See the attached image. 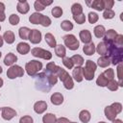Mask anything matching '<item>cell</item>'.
<instances>
[{
	"label": "cell",
	"mask_w": 123,
	"mask_h": 123,
	"mask_svg": "<svg viewBox=\"0 0 123 123\" xmlns=\"http://www.w3.org/2000/svg\"><path fill=\"white\" fill-rule=\"evenodd\" d=\"M42 16H43V14L35 12H33V13L30 15L29 21H30L31 23H33V24H40V21H41Z\"/></svg>",
	"instance_id": "obj_24"
},
{
	"label": "cell",
	"mask_w": 123,
	"mask_h": 123,
	"mask_svg": "<svg viewBox=\"0 0 123 123\" xmlns=\"http://www.w3.org/2000/svg\"><path fill=\"white\" fill-rule=\"evenodd\" d=\"M46 110H47V103H46L45 101L40 100V101L36 102L35 105H34V111H35V112L37 113V114L43 113Z\"/></svg>",
	"instance_id": "obj_11"
},
{
	"label": "cell",
	"mask_w": 123,
	"mask_h": 123,
	"mask_svg": "<svg viewBox=\"0 0 123 123\" xmlns=\"http://www.w3.org/2000/svg\"><path fill=\"white\" fill-rule=\"evenodd\" d=\"M112 123H123V121H122L121 119H117V118H115L114 120H112Z\"/></svg>",
	"instance_id": "obj_55"
},
{
	"label": "cell",
	"mask_w": 123,
	"mask_h": 123,
	"mask_svg": "<svg viewBox=\"0 0 123 123\" xmlns=\"http://www.w3.org/2000/svg\"><path fill=\"white\" fill-rule=\"evenodd\" d=\"M57 67H58V65H57L55 62H48V63L46 64L45 72H47V73H53V74H55V72H56V70H57Z\"/></svg>",
	"instance_id": "obj_35"
},
{
	"label": "cell",
	"mask_w": 123,
	"mask_h": 123,
	"mask_svg": "<svg viewBox=\"0 0 123 123\" xmlns=\"http://www.w3.org/2000/svg\"><path fill=\"white\" fill-rule=\"evenodd\" d=\"M2 72H3V69H2V67H1V66H0V74H1V73H2Z\"/></svg>",
	"instance_id": "obj_58"
},
{
	"label": "cell",
	"mask_w": 123,
	"mask_h": 123,
	"mask_svg": "<svg viewBox=\"0 0 123 123\" xmlns=\"http://www.w3.org/2000/svg\"><path fill=\"white\" fill-rule=\"evenodd\" d=\"M93 33H94V36L98 38H101L105 36V33H106V29L103 25H97L94 27L93 29Z\"/></svg>",
	"instance_id": "obj_25"
},
{
	"label": "cell",
	"mask_w": 123,
	"mask_h": 123,
	"mask_svg": "<svg viewBox=\"0 0 123 123\" xmlns=\"http://www.w3.org/2000/svg\"><path fill=\"white\" fill-rule=\"evenodd\" d=\"M19 21H20V18H19V16H18L17 14H15V13L11 14L10 17H9V22H10L11 25H12V26L17 25V24L19 23Z\"/></svg>",
	"instance_id": "obj_42"
},
{
	"label": "cell",
	"mask_w": 123,
	"mask_h": 123,
	"mask_svg": "<svg viewBox=\"0 0 123 123\" xmlns=\"http://www.w3.org/2000/svg\"><path fill=\"white\" fill-rule=\"evenodd\" d=\"M108 83H109V81H108V80H107V78L103 75V73L99 74V76H98V77H97V79H96V85H97V86H99L104 87V86H107Z\"/></svg>",
	"instance_id": "obj_31"
},
{
	"label": "cell",
	"mask_w": 123,
	"mask_h": 123,
	"mask_svg": "<svg viewBox=\"0 0 123 123\" xmlns=\"http://www.w3.org/2000/svg\"><path fill=\"white\" fill-rule=\"evenodd\" d=\"M79 37L80 40L84 43V44H87L89 42H91V33L88 30H82L79 34Z\"/></svg>",
	"instance_id": "obj_13"
},
{
	"label": "cell",
	"mask_w": 123,
	"mask_h": 123,
	"mask_svg": "<svg viewBox=\"0 0 123 123\" xmlns=\"http://www.w3.org/2000/svg\"><path fill=\"white\" fill-rule=\"evenodd\" d=\"M63 42H64V45L69 49V50H72V51H75L79 48L80 46V42L79 40L77 39V37L72 35V34H68V35H65L63 37Z\"/></svg>",
	"instance_id": "obj_3"
},
{
	"label": "cell",
	"mask_w": 123,
	"mask_h": 123,
	"mask_svg": "<svg viewBox=\"0 0 123 123\" xmlns=\"http://www.w3.org/2000/svg\"><path fill=\"white\" fill-rule=\"evenodd\" d=\"M104 113H105L106 117L108 118V120H111V121L114 120V119L116 118V116H117V114L113 111V110L111 109V106H107V107L105 108V110H104Z\"/></svg>",
	"instance_id": "obj_23"
},
{
	"label": "cell",
	"mask_w": 123,
	"mask_h": 123,
	"mask_svg": "<svg viewBox=\"0 0 123 123\" xmlns=\"http://www.w3.org/2000/svg\"><path fill=\"white\" fill-rule=\"evenodd\" d=\"M115 15V12L112 10H105L103 12V17L105 19H111Z\"/></svg>",
	"instance_id": "obj_45"
},
{
	"label": "cell",
	"mask_w": 123,
	"mask_h": 123,
	"mask_svg": "<svg viewBox=\"0 0 123 123\" xmlns=\"http://www.w3.org/2000/svg\"><path fill=\"white\" fill-rule=\"evenodd\" d=\"M16 50L21 55H26L31 51V47L27 42H19L16 46Z\"/></svg>",
	"instance_id": "obj_15"
},
{
	"label": "cell",
	"mask_w": 123,
	"mask_h": 123,
	"mask_svg": "<svg viewBox=\"0 0 123 123\" xmlns=\"http://www.w3.org/2000/svg\"><path fill=\"white\" fill-rule=\"evenodd\" d=\"M122 62L117 64V77H118V86H123V83H122V74H121V71H122Z\"/></svg>",
	"instance_id": "obj_44"
},
{
	"label": "cell",
	"mask_w": 123,
	"mask_h": 123,
	"mask_svg": "<svg viewBox=\"0 0 123 123\" xmlns=\"http://www.w3.org/2000/svg\"><path fill=\"white\" fill-rule=\"evenodd\" d=\"M108 50H109V46L108 43L105 41H101L97 44V46H95V52H97L100 55V57L108 56Z\"/></svg>",
	"instance_id": "obj_9"
},
{
	"label": "cell",
	"mask_w": 123,
	"mask_h": 123,
	"mask_svg": "<svg viewBox=\"0 0 123 123\" xmlns=\"http://www.w3.org/2000/svg\"><path fill=\"white\" fill-rule=\"evenodd\" d=\"M56 123H70V121L66 117H60V118L57 119V122Z\"/></svg>",
	"instance_id": "obj_51"
},
{
	"label": "cell",
	"mask_w": 123,
	"mask_h": 123,
	"mask_svg": "<svg viewBox=\"0 0 123 123\" xmlns=\"http://www.w3.org/2000/svg\"><path fill=\"white\" fill-rule=\"evenodd\" d=\"M62 9L61 8V7H59V6H56V7H54L53 9H52V11H51V13H52V15L55 17V18H59V17H61L62 15Z\"/></svg>",
	"instance_id": "obj_36"
},
{
	"label": "cell",
	"mask_w": 123,
	"mask_h": 123,
	"mask_svg": "<svg viewBox=\"0 0 123 123\" xmlns=\"http://www.w3.org/2000/svg\"><path fill=\"white\" fill-rule=\"evenodd\" d=\"M34 7H35V10L37 11V12H41V11H43V10L45 9V7L40 3L39 0L35 1V3H34Z\"/></svg>",
	"instance_id": "obj_49"
},
{
	"label": "cell",
	"mask_w": 123,
	"mask_h": 123,
	"mask_svg": "<svg viewBox=\"0 0 123 123\" xmlns=\"http://www.w3.org/2000/svg\"><path fill=\"white\" fill-rule=\"evenodd\" d=\"M0 31H1V26H0Z\"/></svg>",
	"instance_id": "obj_62"
},
{
	"label": "cell",
	"mask_w": 123,
	"mask_h": 123,
	"mask_svg": "<svg viewBox=\"0 0 123 123\" xmlns=\"http://www.w3.org/2000/svg\"><path fill=\"white\" fill-rule=\"evenodd\" d=\"M5 4L3 2H0V12H5Z\"/></svg>",
	"instance_id": "obj_54"
},
{
	"label": "cell",
	"mask_w": 123,
	"mask_h": 123,
	"mask_svg": "<svg viewBox=\"0 0 123 123\" xmlns=\"http://www.w3.org/2000/svg\"><path fill=\"white\" fill-rule=\"evenodd\" d=\"M70 123H77V122H70Z\"/></svg>",
	"instance_id": "obj_61"
},
{
	"label": "cell",
	"mask_w": 123,
	"mask_h": 123,
	"mask_svg": "<svg viewBox=\"0 0 123 123\" xmlns=\"http://www.w3.org/2000/svg\"><path fill=\"white\" fill-rule=\"evenodd\" d=\"M3 85H4V81H3V79L0 77V87H2Z\"/></svg>",
	"instance_id": "obj_57"
},
{
	"label": "cell",
	"mask_w": 123,
	"mask_h": 123,
	"mask_svg": "<svg viewBox=\"0 0 123 123\" xmlns=\"http://www.w3.org/2000/svg\"><path fill=\"white\" fill-rule=\"evenodd\" d=\"M39 1H40V3H41L45 8H46L47 6H50V5L53 3L52 0H39Z\"/></svg>",
	"instance_id": "obj_52"
},
{
	"label": "cell",
	"mask_w": 123,
	"mask_h": 123,
	"mask_svg": "<svg viewBox=\"0 0 123 123\" xmlns=\"http://www.w3.org/2000/svg\"><path fill=\"white\" fill-rule=\"evenodd\" d=\"M62 63H63V65H64L66 68H68V69H73V67H74V63H73L71 58H69V57H64V58H62Z\"/></svg>",
	"instance_id": "obj_37"
},
{
	"label": "cell",
	"mask_w": 123,
	"mask_h": 123,
	"mask_svg": "<svg viewBox=\"0 0 123 123\" xmlns=\"http://www.w3.org/2000/svg\"><path fill=\"white\" fill-rule=\"evenodd\" d=\"M16 10H17V12L19 13L26 14L29 12V10H30L29 3L26 0H19L17 2V5H16Z\"/></svg>",
	"instance_id": "obj_8"
},
{
	"label": "cell",
	"mask_w": 123,
	"mask_h": 123,
	"mask_svg": "<svg viewBox=\"0 0 123 123\" xmlns=\"http://www.w3.org/2000/svg\"><path fill=\"white\" fill-rule=\"evenodd\" d=\"M111 107V109L113 110V111L116 113V114H119L121 111H122V104L119 103V102H114L112 103L111 105H110Z\"/></svg>",
	"instance_id": "obj_43"
},
{
	"label": "cell",
	"mask_w": 123,
	"mask_h": 123,
	"mask_svg": "<svg viewBox=\"0 0 123 123\" xmlns=\"http://www.w3.org/2000/svg\"><path fill=\"white\" fill-rule=\"evenodd\" d=\"M52 21L50 19V17H48L47 15H43L42 18H41V21H40V25L43 26V27H49L51 25Z\"/></svg>",
	"instance_id": "obj_46"
},
{
	"label": "cell",
	"mask_w": 123,
	"mask_h": 123,
	"mask_svg": "<svg viewBox=\"0 0 123 123\" xmlns=\"http://www.w3.org/2000/svg\"><path fill=\"white\" fill-rule=\"evenodd\" d=\"M57 116L54 113H45L42 117V122L43 123H56L57 122Z\"/></svg>",
	"instance_id": "obj_27"
},
{
	"label": "cell",
	"mask_w": 123,
	"mask_h": 123,
	"mask_svg": "<svg viewBox=\"0 0 123 123\" xmlns=\"http://www.w3.org/2000/svg\"><path fill=\"white\" fill-rule=\"evenodd\" d=\"M98 66L102 67V68H105V67H108L110 64H111V59L110 57L108 56H102L100 57L98 60H97V63H96Z\"/></svg>",
	"instance_id": "obj_19"
},
{
	"label": "cell",
	"mask_w": 123,
	"mask_h": 123,
	"mask_svg": "<svg viewBox=\"0 0 123 123\" xmlns=\"http://www.w3.org/2000/svg\"><path fill=\"white\" fill-rule=\"evenodd\" d=\"M104 1V8L105 10H111V8L114 5L113 0H103Z\"/></svg>",
	"instance_id": "obj_50"
},
{
	"label": "cell",
	"mask_w": 123,
	"mask_h": 123,
	"mask_svg": "<svg viewBox=\"0 0 123 123\" xmlns=\"http://www.w3.org/2000/svg\"><path fill=\"white\" fill-rule=\"evenodd\" d=\"M113 43H114L116 46L122 47V46H123V35H121V34H117V36H116L115 38H114Z\"/></svg>",
	"instance_id": "obj_47"
},
{
	"label": "cell",
	"mask_w": 123,
	"mask_h": 123,
	"mask_svg": "<svg viewBox=\"0 0 123 123\" xmlns=\"http://www.w3.org/2000/svg\"><path fill=\"white\" fill-rule=\"evenodd\" d=\"M55 54L57 55V57L59 58H64L65 55H66V49H65V46L62 45V44H58L56 47H55Z\"/></svg>",
	"instance_id": "obj_26"
},
{
	"label": "cell",
	"mask_w": 123,
	"mask_h": 123,
	"mask_svg": "<svg viewBox=\"0 0 123 123\" xmlns=\"http://www.w3.org/2000/svg\"><path fill=\"white\" fill-rule=\"evenodd\" d=\"M116 36H117L116 31L113 30V29H110V30L106 31L105 36L103 37H104V40H103V41L108 42V43H113L114 38H115Z\"/></svg>",
	"instance_id": "obj_12"
},
{
	"label": "cell",
	"mask_w": 123,
	"mask_h": 123,
	"mask_svg": "<svg viewBox=\"0 0 123 123\" xmlns=\"http://www.w3.org/2000/svg\"><path fill=\"white\" fill-rule=\"evenodd\" d=\"M23 75H24V69L17 64H13L10 66L9 69L7 70V77L11 80L18 77H23Z\"/></svg>",
	"instance_id": "obj_4"
},
{
	"label": "cell",
	"mask_w": 123,
	"mask_h": 123,
	"mask_svg": "<svg viewBox=\"0 0 123 123\" xmlns=\"http://www.w3.org/2000/svg\"><path fill=\"white\" fill-rule=\"evenodd\" d=\"M98 123H106V122H104V121H100V122H98Z\"/></svg>",
	"instance_id": "obj_59"
},
{
	"label": "cell",
	"mask_w": 123,
	"mask_h": 123,
	"mask_svg": "<svg viewBox=\"0 0 123 123\" xmlns=\"http://www.w3.org/2000/svg\"><path fill=\"white\" fill-rule=\"evenodd\" d=\"M19 123H34V119L30 115H24V116L20 117Z\"/></svg>",
	"instance_id": "obj_48"
},
{
	"label": "cell",
	"mask_w": 123,
	"mask_h": 123,
	"mask_svg": "<svg viewBox=\"0 0 123 123\" xmlns=\"http://www.w3.org/2000/svg\"><path fill=\"white\" fill-rule=\"evenodd\" d=\"M107 87H108L110 90H111V91H115V90L118 89L119 86H118L117 81H115V80L113 79V80L109 81V83H108V85H107Z\"/></svg>",
	"instance_id": "obj_40"
},
{
	"label": "cell",
	"mask_w": 123,
	"mask_h": 123,
	"mask_svg": "<svg viewBox=\"0 0 123 123\" xmlns=\"http://www.w3.org/2000/svg\"><path fill=\"white\" fill-rule=\"evenodd\" d=\"M31 54L35 57V58H41L43 60L49 61L52 59V53L48 50L42 49L40 47H35L31 50Z\"/></svg>",
	"instance_id": "obj_5"
},
{
	"label": "cell",
	"mask_w": 123,
	"mask_h": 123,
	"mask_svg": "<svg viewBox=\"0 0 123 123\" xmlns=\"http://www.w3.org/2000/svg\"><path fill=\"white\" fill-rule=\"evenodd\" d=\"M1 56H2V53H1V52H0V58H1Z\"/></svg>",
	"instance_id": "obj_60"
},
{
	"label": "cell",
	"mask_w": 123,
	"mask_h": 123,
	"mask_svg": "<svg viewBox=\"0 0 123 123\" xmlns=\"http://www.w3.org/2000/svg\"><path fill=\"white\" fill-rule=\"evenodd\" d=\"M41 32L37 29H32L30 32V36H29V40L31 41V43L33 44H37L41 41Z\"/></svg>",
	"instance_id": "obj_7"
},
{
	"label": "cell",
	"mask_w": 123,
	"mask_h": 123,
	"mask_svg": "<svg viewBox=\"0 0 123 123\" xmlns=\"http://www.w3.org/2000/svg\"><path fill=\"white\" fill-rule=\"evenodd\" d=\"M79 119L81 120V122L83 123H88L89 120L91 119V114L88 111L86 110H83L80 111L79 113Z\"/></svg>",
	"instance_id": "obj_22"
},
{
	"label": "cell",
	"mask_w": 123,
	"mask_h": 123,
	"mask_svg": "<svg viewBox=\"0 0 123 123\" xmlns=\"http://www.w3.org/2000/svg\"><path fill=\"white\" fill-rule=\"evenodd\" d=\"M51 103L55 106H60L63 103V95L61 92H54L50 97Z\"/></svg>",
	"instance_id": "obj_14"
},
{
	"label": "cell",
	"mask_w": 123,
	"mask_h": 123,
	"mask_svg": "<svg viewBox=\"0 0 123 123\" xmlns=\"http://www.w3.org/2000/svg\"><path fill=\"white\" fill-rule=\"evenodd\" d=\"M44 39H45V41H46V43L48 44L49 47L55 48V47L57 46L56 38H55V37H54L51 33H46V34H45V37H44Z\"/></svg>",
	"instance_id": "obj_21"
},
{
	"label": "cell",
	"mask_w": 123,
	"mask_h": 123,
	"mask_svg": "<svg viewBox=\"0 0 123 123\" xmlns=\"http://www.w3.org/2000/svg\"><path fill=\"white\" fill-rule=\"evenodd\" d=\"M90 6H91L92 9H94L96 11H99V12L105 10V8H104V1L103 0H94V1L91 2Z\"/></svg>",
	"instance_id": "obj_29"
},
{
	"label": "cell",
	"mask_w": 123,
	"mask_h": 123,
	"mask_svg": "<svg viewBox=\"0 0 123 123\" xmlns=\"http://www.w3.org/2000/svg\"><path fill=\"white\" fill-rule=\"evenodd\" d=\"M62 84H63V86H64L66 89H68V90H70V89H72V88L74 87V82H73V79H72L71 76H68V77L62 82Z\"/></svg>",
	"instance_id": "obj_34"
},
{
	"label": "cell",
	"mask_w": 123,
	"mask_h": 123,
	"mask_svg": "<svg viewBox=\"0 0 123 123\" xmlns=\"http://www.w3.org/2000/svg\"><path fill=\"white\" fill-rule=\"evenodd\" d=\"M103 75L107 78L108 81L113 80V79H114V70H113L112 68H108V69H106V70L103 72Z\"/></svg>",
	"instance_id": "obj_38"
},
{
	"label": "cell",
	"mask_w": 123,
	"mask_h": 123,
	"mask_svg": "<svg viewBox=\"0 0 123 123\" xmlns=\"http://www.w3.org/2000/svg\"><path fill=\"white\" fill-rule=\"evenodd\" d=\"M72 79H74L77 83H81L84 80L83 77V67L82 66H75L72 70Z\"/></svg>",
	"instance_id": "obj_10"
},
{
	"label": "cell",
	"mask_w": 123,
	"mask_h": 123,
	"mask_svg": "<svg viewBox=\"0 0 123 123\" xmlns=\"http://www.w3.org/2000/svg\"><path fill=\"white\" fill-rule=\"evenodd\" d=\"M83 52L86 56H92L95 53V44L92 41L87 44H85L83 47Z\"/></svg>",
	"instance_id": "obj_18"
},
{
	"label": "cell",
	"mask_w": 123,
	"mask_h": 123,
	"mask_svg": "<svg viewBox=\"0 0 123 123\" xmlns=\"http://www.w3.org/2000/svg\"><path fill=\"white\" fill-rule=\"evenodd\" d=\"M97 69V64L90 61L87 60L86 61V65L85 67H83V77L84 79H86V81H91L94 78V73Z\"/></svg>",
	"instance_id": "obj_2"
},
{
	"label": "cell",
	"mask_w": 123,
	"mask_h": 123,
	"mask_svg": "<svg viewBox=\"0 0 123 123\" xmlns=\"http://www.w3.org/2000/svg\"><path fill=\"white\" fill-rule=\"evenodd\" d=\"M1 116L4 120H11L16 116V111L10 107H3L1 109Z\"/></svg>",
	"instance_id": "obj_6"
},
{
	"label": "cell",
	"mask_w": 123,
	"mask_h": 123,
	"mask_svg": "<svg viewBox=\"0 0 123 123\" xmlns=\"http://www.w3.org/2000/svg\"><path fill=\"white\" fill-rule=\"evenodd\" d=\"M73 19L76 23L78 24H83L86 22V15L85 13H80V14H76V15H73Z\"/></svg>",
	"instance_id": "obj_41"
},
{
	"label": "cell",
	"mask_w": 123,
	"mask_h": 123,
	"mask_svg": "<svg viewBox=\"0 0 123 123\" xmlns=\"http://www.w3.org/2000/svg\"><path fill=\"white\" fill-rule=\"evenodd\" d=\"M41 69H42V63L41 62H38L37 60H32L25 64V71L31 77L37 76L38 72L41 71Z\"/></svg>",
	"instance_id": "obj_1"
},
{
	"label": "cell",
	"mask_w": 123,
	"mask_h": 123,
	"mask_svg": "<svg viewBox=\"0 0 123 123\" xmlns=\"http://www.w3.org/2000/svg\"><path fill=\"white\" fill-rule=\"evenodd\" d=\"M16 61H17L16 55H14L13 53H8L4 58V64L7 66H12L14 64Z\"/></svg>",
	"instance_id": "obj_16"
},
{
	"label": "cell",
	"mask_w": 123,
	"mask_h": 123,
	"mask_svg": "<svg viewBox=\"0 0 123 123\" xmlns=\"http://www.w3.org/2000/svg\"><path fill=\"white\" fill-rule=\"evenodd\" d=\"M71 12L73 15L83 13V6L80 3H74L71 6Z\"/></svg>",
	"instance_id": "obj_30"
},
{
	"label": "cell",
	"mask_w": 123,
	"mask_h": 123,
	"mask_svg": "<svg viewBox=\"0 0 123 123\" xmlns=\"http://www.w3.org/2000/svg\"><path fill=\"white\" fill-rule=\"evenodd\" d=\"M5 19H6L5 12H0V22H3Z\"/></svg>",
	"instance_id": "obj_53"
},
{
	"label": "cell",
	"mask_w": 123,
	"mask_h": 123,
	"mask_svg": "<svg viewBox=\"0 0 123 123\" xmlns=\"http://www.w3.org/2000/svg\"><path fill=\"white\" fill-rule=\"evenodd\" d=\"M71 60H72L73 63H74L76 66H82V65L85 63L84 58H83L81 55H73V56L71 57Z\"/></svg>",
	"instance_id": "obj_32"
},
{
	"label": "cell",
	"mask_w": 123,
	"mask_h": 123,
	"mask_svg": "<svg viewBox=\"0 0 123 123\" xmlns=\"http://www.w3.org/2000/svg\"><path fill=\"white\" fill-rule=\"evenodd\" d=\"M30 32H31V29H29L28 27H21L18 30V35L22 39H29Z\"/></svg>",
	"instance_id": "obj_28"
},
{
	"label": "cell",
	"mask_w": 123,
	"mask_h": 123,
	"mask_svg": "<svg viewBox=\"0 0 123 123\" xmlns=\"http://www.w3.org/2000/svg\"><path fill=\"white\" fill-rule=\"evenodd\" d=\"M0 95H1V94H0Z\"/></svg>",
	"instance_id": "obj_64"
},
{
	"label": "cell",
	"mask_w": 123,
	"mask_h": 123,
	"mask_svg": "<svg viewBox=\"0 0 123 123\" xmlns=\"http://www.w3.org/2000/svg\"><path fill=\"white\" fill-rule=\"evenodd\" d=\"M4 44V39H3V37L0 36V47H2Z\"/></svg>",
	"instance_id": "obj_56"
},
{
	"label": "cell",
	"mask_w": 123,
	"mask_h": 123,
	"mask_svg": "<svg viewBox=\"0 0 123 123\" xmlns=\"http://www.w3.org/2000/svg\"><path fill=\"white\" fill-rule=\"evenodd\" d=\"M55 74H56V76L58 77V79H60L62 82H63V81H64L68 76H70V75H69V73H68L65 69L62 68V67H61V66H59V65H58V67H57V70H56Z\"/></svg>",
	"instance_id": "obj_17"
},
{
	"label": "cell",
	"mask_w": 123,
	"mask_h": 123,
	"mask_svg": "<svg viewBox=\"0 0 123 123\" xmlns=\"http://www.w3.org/2000/svg\"><path fill=\"white\" fill-rule=\"evenodd\" d=\"M0 111H1V109H0Z\"/></svg>",
	"instance_id": "obj_63"
},
{
	"label": "cell",
	"mask_w": 123,
	"mask_h": 123,
	"mask_svg": "<svg viewBox=\"0 0 123 123\" xmlns=\"http://www.w3.org/2000/svg\"><path fill=\"white\" fill-rule=\"evenodd\" d=\"M87 18H88V22L90 24H94V23H96L98 21L99 15L96 12H90L88 13V15H87Z\"/></svg>",
	"instance_id": "obj_39"
},
{
	"label": "cell",
	"mask_w": 123,
	"mask_h": 123,
	"mask_svg": "<svg viewBox=\"0 0 123 123\" xmlns=\"http://www.w3.org/2000/svg\"><path fill=\"white\" fill-rule=\"evenodd\" d=\"M73 23L70 21V20H63V21H62V23H61V28L63 30V31H66V32H68V31H71L72 29H73Z\"/></svg>",
	"instance_id": "obj_33"
},
{
	"label": "cell",
	"mask_w": 123,
	"mask_h": 123,
	"mask_svg": "<svg viewBox=\"0 0 123 123\" xmlns=\"http://www.w3.org/2000/svg\"><path fill=\"white\" fill-rule=\"evenodd\" d=\"M2 37H3V39H4L8 44H12V43H13L14 40H15V36H14L13 32H12V31H10V30H9V31H6Z\"/></svg>",
	"instance_id": "obj_20"
}]
</instances>
